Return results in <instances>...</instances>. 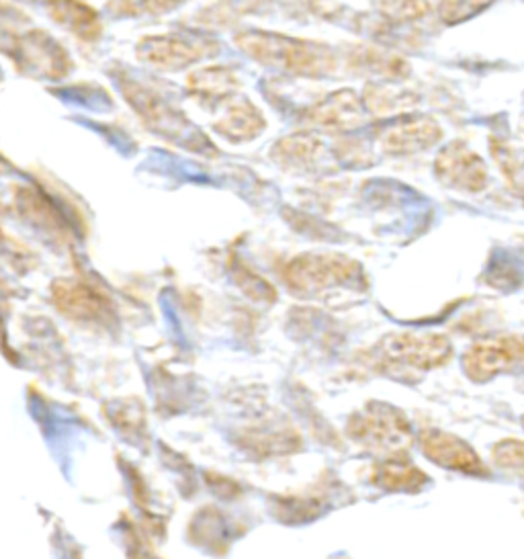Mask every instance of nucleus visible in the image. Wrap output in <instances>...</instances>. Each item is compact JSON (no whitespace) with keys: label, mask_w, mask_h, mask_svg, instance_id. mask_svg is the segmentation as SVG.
I'll use <instances>...</instances> for the list:
<instances>
[{"label":"nucleus","mask_w":524,"mask_h":559,"mask_svg":"<svg viewBox=\"0 0 524 559\" xmlns=\"http://www.w3.org/2000/svg\"><path fill=\"white\" fill-rule=\"evenodd\" d=\"M135 53L146 67L179 72L210 56V48L182 35H147L135 46Z\"/></svg>","instance_id":"9d476101"},{"label":"nucleus","mask_w":524,"mask_h":559,"mask_svg":"<svg viewBox=\"0 0 524 559\" xmlns=\"http://www.w3.org/2000/svg\"><path fill=\"white\" fill-rule=\"evenodd\" d=\"M264 117L257 105L248 99H229L224 116L213 121V130L231 142L254 140L264 130Z\"/></svg>","instance_id":"2eb2a0df"},{"label":"nucleus","mask_w":524,"mask_h":559,"mask_svg":"<svg viewBox=\"0 0 524 559\" xmlns=\"http://www.w3.org/2000/svg\"><path fill=\"white\" fill-rule=\"evenodd\" d=\"M524 361V336L493 334L463 353V371L475 383H486Z\"/></svg>","instance_id":"0eeeda50"},{"label":"nucleus","mask_w":524,"mask_h":559,"mask_svg":"<svg viewBox=\"0 0 524 559\" xmlns=\"http://www.w3.org/2000/svg\"><path fill=\"white\" fill-rule=\"evenodd\" d=\"M376 11L392 23H414L428 15V0H373Z\"/></svg>","instance_id":"6ab92c4d"},{"label":"nucleus","mask_w":524,"mask_h":559,"mask_svg":"<svg viewBox=\"0 0 524 559\" xmlns=\"http://www.w3.org/2000/svg\"><path fill=\"white\" fill-rule=\"evenodd\" d=\"M21 199H23V215H27L33 224L51 228V230L58 228L62 217L56 212V207L49 203L48 199L33 193V191H25Z\"/></svg>","instance_id":"5701e85b"},{"label":"nucleus","mask_w":524,"mask_h":559,"mask_svg":"<svg viewBox=\"0 0 524 559\" xmlns=\"http://www.w3.org/2000/svg\"><path fill=\"white\" fill-rule=\"evenodd\" d=\"M491 2L493 0H439V17L446 25H458L486 11Z\"/></svg>","instance_id":"4be33fe9"},{"label":"nucleus","mask_w":524,"mask_h":559,"mask_svg":"<svg viewBox=\"0 0 524 559\" xmlns=\"http://www.w3.org/2000/svg\"><path fill=\"white\" fill-rule=\"evenodd\" d=\"M418 441L426 457L439 467L457 472L463 476H490L488 465L475 453L474 447L451 432H444L439 428H426L420 432Z\"/></svg>","instance_id":"1a4fd4ad"},{"label":"nucleus","mask_w":524,"mask_h":559,"mask_svg":"<svg viewBox=\"0 0 524 559\" xmlns=\"http://www.w3.org/2000/svg\"><path fill=\"white\" fill-rule=\"evenodd\" d=\"M490 150L493 160L498 163V168L507 179L508 187L524 198V166L516 160L514 152L508 148L507 142L500 138H491Z\"/></svg>","instance_id":"aec40b11"},{"label":"nucleus","mask_w":524,"mask_h":559,"mask_svg":"<svg viewBox=\"0 0 524 559\" xmlns=\"http://www.w3.org/2000/svg\"><path fill=\"white\" fill-rule=\"evenodd\" d=\"M373 484L388 492L416 493L428 484V477L422 469L402 457V453H397L377 465Z\"/></svg>","instance_id":"dca6fc26"},{"label":"nucleus","mask_w":524,"mask_h":559,"mask_svg":"<svg viewBox=\"0 0 524 559\" xmlns=\"http://www.w3.org/2000/svg\"><path fill=\"white\" fill-rule=\"evenodd\" d=\"M283 280L294 294L320 296L332 287H360L362 269L343 254H301L285 264Z\"/></svg>","instance_id":"7ed1b4c3"},{"label":"nucleus","mask_w":524,"mask_h":559,"mask_svg":"<svg viewBox=\"0 0 524 559\" xmlns=\"http://www.w3.org/2000/svg\"><path fill=\"white\" fill-rule=\"evenodd\" d=\"M4 50L13 58L21 72L35 79L60 81L72 70V60L66 48L46 32L19 35L13 41V48L4 46Z\"/></svg>","instance_id":"423d86ee"},{"label":"nucleus","mask_w":524,"mask_h":559,"mask_svg":"<svg viewBox=\"0 0 524 559\" xmlns=\"http://www.w3.org/2000/svg\"><path fill=\"white\" fill-rule=\"evenodd\" d=\"M346 430L353 441L376 453L397 455L412 444L408 418L397 408L381 402H371L362 411L353 414Z\"/></svg>","instance_id":"20e7f679"},{"label":"nucleus","mask_w":524,"mask_h":559,"mask_svg":"<svg viewBox=\"0 0 524 559\" xmlns=\"http://www.w3.org/2000/svg\"><path fill=\"white\" fill-rule=\"evenodd\" d=\"M238 50L261 67L306 79H324L336 72V53L324 44L295 39L271 32H242L234 37Z\"/></svg>","instance_id":"f257e3e1"},{"label":"nucleus","mask_w":524,"mask_h":559,"mask_svg":"<svg viewBox=\"0 0 524 559\" xmlns=\"http://www.w3.org/2000/svg\"><path fill=\"white\" fill-rule=\"evenodd\" d=\"M187 86L201 100H224L236 95L240 81L229 68L210 67L189 74Z\"/></svg>","instance_id":"f3484780"},{"label":"nucleus","mask_w":524,"mask_h":559,"mask_svg":"<svg viewBox=\"0 0 524 559\" xmlns=\"http://www.w3.org/2000/svg\"><path fill=\"white\" fill-rule=\"evenodd\" d=\"M306 119L327 132H355L367 119V105L355 91H336L313 105Z\"/></svg>","instance_id":"ddd939ff"},{"label":"nucleus","mask_w":524,"mask_h":559,"mask_svg":"<svg viewBox=\"0 0 524 559\" xmlns=\"http://www.w3.org/2000/svg\"><path fill=\"white\" fill-rule=\"evenodd\" d=\"M180 0H111V9L119 15H160L179 7Z\"/></svg>","instance_id":"b1692460"},{"label":"nucleus","mask_w":524,"mask_h":559,"mask_svg":"<svg viewBox=\"0 0 524 559\" xmlns=\"http://www.w3.org/2000/svg\"><path fill=\"white\" fill-rule=\"evenodd\" d=\"M491 460L498 465V469L524 481V441L507 439L496 443L491 449Z\"/></svg>","instance_id":"412c9836"},{"label":"nucleus","mask_w":524,"mask_h":559,"mask_svg":"<svg viewBox=\"0 0 524 559\" xmlns=\"http://www.w3.org/2000/svg\"><path fill=\"white\" fill-rule=\"evenodd\" d=\"M322 152H324V144L315 135L294 133V135H287L275 144L273 158L285 168L303 170V168L315 165Z\"/></svg>","instance_id":"a211bd4d"},{"label":"nucleus","mask_w":524,"mask_h":559,"mask_svg":"<svg viewBox=\"0 0 524 559\" xmlns=\"http://www.w3.org/2000/svg\"><path fill=\"white\" fill-rule=\"evenodd\" d=\"M58 310L76 322H107L114 316L109 297L81 280H60L51 287Z\"/></svg>","instance_id":"9b49d317"},{"label":"nucleus","mask_w":524,"mask_h":559,"mask_svg":"<svg viewBox=\"0 0 524 559\" xmlns=\"http://www.w3.org/2000/svg\"><path fill=\"white\" fill-rule=\"evenodd\" d=\"M441 140V126L432 117L426 116L397 117L379 133L381 148L393 156L432 148Z\"/></svg>","instance_id":"f8f14e48"},{"label":"nucleus","mask_w":524,"mask_h":559,"mask_svg":"<svg viewBox=\"0 0 524 559\" xmlns=\"http://www.w3.org/2000/svg\"><path fill=\"white\" fill-rule=\"evenodd\" d=\"M437 179L463 193H479L488 187V166L465 142H451L434 160Z\"/></svg>","instance_id":"6e6552de"},{"label":"nucleus","mask_w":524,"mask_h":559,"mask_svg":"<svg viewBox=\"0 0 524 559\" xmlns=\"http://www.w3.org/2000/svg\"><path fill=\"white\" fill-rule=\"evenodd\" d=\"M27 2H39V4H49L51 0H27Z\"/></svg>","instance_id":"393cba45"},{"label":"nucleus","mask_w":524,"mask_h":559,"mask_svg":"<svg viewBox=\"0 0 524 559\" xmlns=\"http://www.w3.org/2000/svg\"><path fill=\"white\" fill-rule=\"evenodd\" d=\"M453 357V345L442 334H390L376 348V367L395 379H418Z\"/></svg>","instance_id":"f03ea898"},{"label":"nucleus","mask_w":524,"mask_h":559,"mask_svg":"<svg viewBox=\"0 0 524 559\" xmlns=\"http://www.w3.org/2000/svg\"><path fill=\"white\" fill-rule=\"evenodd\" d=\"M48 15L58 27L86 44L97 41L103 35V23L97 9H93L84 0H51Z\"/></svg>","instance_id":"4468645a"},{"label":"nucleus","mask_w":524,"mask_h":559,"mask_svg":"<svg viewBox=\"0 0 524 559\" xmlns=\"http://www.w3.org/2000/svg\"><path fill=\"white\" fill-rule=\"evenodd\" d=\"M121 91L150 130L160 133L168 140H175L187 148L201 150V146L212 148L210 142L182 117V114L146 86L133 81H121Z\"/></svg>","instance_id":"39448f33"}]
</instances>
